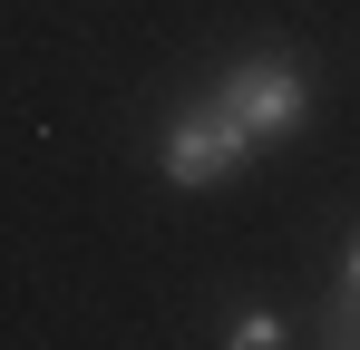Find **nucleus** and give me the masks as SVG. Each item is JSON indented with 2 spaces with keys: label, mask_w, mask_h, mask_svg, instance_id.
<instances>
[{
  "label": "nucleus",
  "mask_w": 360,
  "mask_h": 350,
  "mask_svg": "<svg viewBox=\"0 0 360 350\" xmlns=\"http://www.w3.org/2000/svg\"><path fill=\"white\" fill-rule=\"evenodd\" d=\"M224 341H234V350H273V341H283V321H273V311H243Z\"/></svg>",
  "instance_id": "obj_3"
},
{
  "label": "nucleus",
  "mask_w": 360,
  "mask_h": 350,
  "mask_svg": "<svg viewBox=\"0 0 360 350\" xmlns=\"http://www.w3.org/2000/svg\"><path fill=\"white\" fill-rule=\"evenodd\" d=\"M253 156V136H243L224 108H195L166 127V185H185V195H205V185H224V175Z\"/></svg>",
  "instance_id": "obj_2"
},
{
  "label": "nucleus",
  "mask_w": 360,
  "mask_h": 350,
  "mask_svg": "<svg viewBox=\"0 0 360 350\" xmlns=\"http://www.w3.org/2000/svg\"><path fill=\"white\" fill-rule=\"evenodd\" d=\"M351 341H360V331H351Z\"/></svg>",
  "instance_id": "obj_5"
},
{
  "label": "nucleus",
  "mask_w": 360,
  "mask_h": 350,
  "mask_svg": "<svg viewBox=\"0 0 360 350\" xmlns=\"http://www.w3.org/2000/svg\"><path fill=\"white\" fill-rule=\"evenodd\" d=\"M341 283H351V302H360V243H351V263H341Z\"/></svg>",
  "instance_id": "obj_4"
},
{
  "label": "nucleus",
  "mask_w": 360,
  "mask_h": 350,
  "mask_svg": "<svg viewBox=\"0 0 360 350\" xmlns=\"http://www.w3.org/2000/svg\"><path fill=\"white\" fill-rule=\"evenodd\" d=\"M214 108L234 117V127L253 136V146H273V136H292V127H302L311 88H302V68H292V58H243L234 78L214 88Z\"/></svg>",
  "instance_id": "obj_1"
}]
</instances>
